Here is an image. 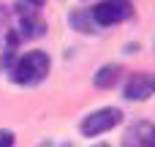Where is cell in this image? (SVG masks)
I'll use <instances>...</instances> for the list:
<instances>
[{
    "label": "cell",
    "mask_w": 155,
    "mask_h": 147,
    "mask_svg": "<svg viewBox=\"0 0 155 147\" xmlns=\"http://www.w3.org/2000/svg\"><path fill=\"white\" fill-rule=\"evenodd\" d=\"M46 74H49V57H46V52H38V49L27 52L11 71L16 85H38Z\"/></svg>",
    "instance_id": "1"
},
{
    "label": "cell",
    "mask_w": 155,
    "mask_h": 147,
    "mask_svg": "<svg viewBox=\"0 0 155 147\" xmlns=\"http://www.w3.org/2000/svg\"><path fill=\"white\" fill-rule=\"evenodd\" d=\"M120 120H123V112L120 109H98V112H93V115H87L84 120H82V134L84 136H98V134H106V131H112L114 125H120Z\"/></svg>",
    "instance_id": "2"
},
{
    "label": "cell",
    "mask_w": 155,
    "mask_h": 147,
    "mask_svg": "<svg viewBox=\"0 0 155 147\" xmlns=\"http://www.w3.org/2000/svg\"><path fill=\"white\" fill-rule=\"evenodd\" d=\"M128 16H131L128 0H101L93 8V19L98 25H117V22H123Z\"/></svg>",
    "instance_id": "3"
},
{
    "label": "cell",
    "mask_w": 155,
    "mask_h": 147,
    "mask_svg": "<svg viewBox=\"0 0 155 147\" xmlns=\"http://www.w3.org/2000/svg\"><path fill=\"white\" fill-rule=\"evenodd\" d=\"M155 90V82L150 74H134V79L125 85V98H131V101H144V98H150Z\"/></svg>",
    "instance_id": "4"
},
{
    "label": "cell",
    "mask_w": 155,
    "mask_h": 147,
    "mask_svg": "<svg viewBox=\"0 0 155 147\" xmlns=\"http://www.w3.org/2000/svg\"><path fill=\"white\" fill-rule=\"evenodd\" d=\"M120 74H123V68H120L117 63H114V65H104V68L95 74V87H101V90H109L112 85H117Z\"/></svg>",
    "instance_id": "5"
},
{
    "label": "cell",
    "mask_w": 155,
    "mask_h": 147,
    "mask_svg": "<svg viewBox=\"0 0 155 147\" xmlns=\"http://www.w3.org/2000/svg\"><path fill=\"white\" fill-rule=\"evenodd\" d=\"M44 30H46V25L38 16H33V14H25L22 16V33L27 38H38V35H44Z\"/></svg>",
    "instance_id": "6"
},
{
    "label": "cell",
    "mask_w": 155,
    "mask_h": 147,
    "mask_svg": "<svg viewBox=\"0 0 155 147\" xmlns=\"http://www.w3.org/2000/svg\"><path fill=\"white\" fill-rule=\"evenodd\" d=\"M0 147H14V134L11 131H0Z\"/></svg>",
    "instance_id": "7"
},
{
    "label": "cell",
    "mask_w": 155,
    "mask_h": 147,
    "mask_svg": "<svg viewBox=\"0 0 155 147\" xmlns=\"http://www.w3.org/2000/svg\"><path fill=\"white\" fill-rule=\"evenodd\" d=\"M30 3H35V5H41V3H44V0H30Z\"/></svg>",
    "instance_id": "8"
}]
</instances>
